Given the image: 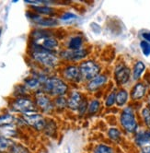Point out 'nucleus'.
Segmentation results:
<instances>
[{
	"label": "nucleus",
	"mask_w": 150,
	"mask_h": 153,
	"mask_svg": "<svg viewBox=\"0 0 150 153\" xmlns=\"http://www.w3.org/2000/svg\"><path fill=\"white\" fill-rule=\"evenodd\" d=\"M31 56L36 62L40 63L41 65H44L46 68H55L59 63L58 57L53 53V52L46 50L41 45H37L35 42L33 45Z\"/></svg>",
	"instance_id": "obj_1"
},
{
	"label": "nucleus",
	"mask_w": 150,
	"mask_h": 153,
	"mask_svg": "<svg viewBox=\"0 0 150 153\" xmlns=\"http://www.w3.org/2000/svg\"><path fill=\"white\" fill-rule=\"evenodd\" d=\"M44 91L47 93H50L51 95L53 96H65L69 90V87L67 83L63 80L62 79L55 78V76H52V78H48L46 81L44 83Z\"/></svg>",
	"instance_id": "obj_2"
},
{
	"label": "nucleus",
	"mask_w": 150,
	"mask_h": 153,
	"mask_svg": "<svg viewBox=\"0 0 150 153\" xmlns=\"http://www.w3.org/2000/svg\"><path fill=\"white\" fill-rule=\"evenodd\" d=\"M79 71L81 75V79L84 81H89L96 76L100 75L101 67L99 63H97L95 60H84L82 61L79 65Z\"/></svg>",
	"instance_id": "obj_3"
},
{
	"label": "nucleus",
	"mask_w": 150,
	"mask_h": 153,
	"mask_svg": "<svg viewBox=\"0 0 150 153\" xmlns=\"http://www.w3.org/2000/svg\"><path fill=\"white\" fill-rule=\"evenodd\" d=\"M120 123L122 127L128 133H134L138 128V124L134 113L131 107H127L123 109V111L120 116Z\"/></svg>",
	"instance_id": "obj_4"
},
{
	"label": "nucleus",
	"mask_w": 150,
	"mask_h": 153,
	"mask_svg": "<svg viewBox=\"0 0 150 153\" xmlns=\"http://www.w3.org/2000/svg\"><path fill=\"white\" fill-rule=\"evenodd\" d=\"M11 107L15 112L21 113L22 114L37 112L36 104L26 97H18L11 103Z\"/></svg>",
	"instance_id": "obj_5"
},
{
	"label": "nucleus",
	"mask_w": 150,
	"mask_h": 153,
	"mask_svg": "<svg viewBox=\"0 0 150 153\" xmlns=\"http://www.w3.org/2000/svg\"><path fill=\"white\" fill-rule=\"evenodd\" d=\"M22 121L25 124L33 126L34 129H36L38 131L44 130L46 126L45 119L41 114H38V112H33V113H30L27 114H23Z\"/></svg>",
	"instance_id": "obj_6"
},
{
	"label": "nucleus",
	"mask_w": 150,
	"mask_h": 153,
	"mask_svg": "<svg viewBox=\"0 0 150 153\" xmlns=\"http://www.w3.org/2000/svg\"><path fill=\"white\" fill-rule=\"evenodd\" d=\"M131 70L124 64H119L114 68V79L118 85H124L130 79Z\"/></svg>",
	"instance_id": "obj_7"
},
{
	"label": "nucleus",
	"mask_w": 150,
	"mask_h": 153,
	"mask_svg": "<svg viewBox=\"0 0 150 153\" xmlns=\"http://www.w3.org/2000/svg\"><path fill=\"white\" fill-rule=\"evenodd\" d=\"M35 104L40 110L44 113H50L53 108L55 104L50 100V98L44 91H37L35 94Z\"/></svg>",
	"instance_id": "obj_8"
},
{
	"label": "nucleus",
	"mask_w": 150,
	"mask_h": 153,
	"mask_svg": "<svg viewBox=\"0 0 150 153\" xmlns=\"http://www.w3.org/2000/svg\"><path fill=\"white\" fill-rule=\"evenodd\" d=\"M89 52L87 49L81 48L79 50H65L61 53V57L68 62H78L82 61L88 56Z\"/></svg>",
	"instance_id": "obj_9"
},
{
	"label": "nucleus",
	"mask_w": 150,
	"mask_h": 153,
	"mask_svg": "<svg viewBox=\"0 0 150 153\" xmlns=\"http://www.w3.org/2000/svg\"><path fill=\"white\" fill-rule=\"evenodd\" d=\"M63 76L67 80L73 83H79L82 80L78 65L74 64H70L67 65L63 69Z\"/></svg>",
	"instance_id": "obj_10"
},
{
	"label": "nucleus",
	"mask_w": 150,
	"mask_h": 153,
	"mask_svg": "<svg viewBox=\"0 0 150 153\" xmlns=\"http://www.w3.org/2000/svg\"><path fill=\"white\" fill-rule=\"evenodd\" d=\"M107 80H108V78H107L106 75L100 74L98 76H96L92 79H90L89 81H88L87 85H86V88H87V90L89 92H95L100 88H102L107 83Z\"/></svg>",
	"instance_id": "obj_11"
},
{
	"label": "nucleus",
	"mask_w": 150,
	"mask_h": 153,
	"mask_svg": "<svg viewBox=\"0 0 150 153\" xmlns=\"http://www.w3.org/2000/svg\"><path fill=\"white\" fill-rule=\"evenodd\" d=\"M84 99H85V97L80 91H73L70 93L69 98L67 99V107L71 109L72 111H78L82 102L84 101Z\"/></svg>",
	"instance_id": "obj_12"
},
{
	"label": "nucleus",
	"mask_w": 150,
	"mask_h": 153,
	"mask_svg": "<svg viewBox=\"0 0 150 153\" xmlns=\"http://www.w3.org/2000/svg\"><path fill=\"white\" fill-rule=\"evenodd\" d=\"M29 18L33 19L36 24L42 27H52L58 24V20L55 18H51V17H41L40 15L31 14V16Z\"/></svg>",
	"instance_id": "obj_13"
},
{
	"label": "nucleus",
	"mask_w": 150,
	"mask_h": 153,
	"mask_svg": "<svg viewBox=\"0 0 150 153\" xmlns=\"http://www.w3.org/2000/svg\"><path fill=\"white\" fill-rule=\"evenodd\" d=\"M146 87L144 83L139 82L136 83L134 88L132 89L131 91V98L134 101H137V100H141L142 98H144V96L146 95Z\"/></svg>",
	"instance_id": "obj_14"
},
{
	"label": "nucleus",
	"mask_w": 150,
	"mask_h": 153,
	"mask_svg": "<svg viewBox=\"0 0 150 153\" xmlns=\"http://www.w3.org/2000/svg\"><path fill=\"white\" fill-rule=\"evenodd\" d=\"M134 142L137 146L145 147L150 144V130H143L135 135Z\"/></svg>",
	"instance_id": "obj_15"
},
{
	"label": "nucleus",
	"mask_w": 150,
	"mask_h": 153,
	"mask_svg": "<svg viewBox=\"0 0 150 153\" xmlns=\"http://www.w3.org/2000/svg\"><path fill=\"white\" fill-rule=\"evenodd\" d=\"M84 45V39L81 35H75L73 37H71L68 41V43H67V47H68V50H79L82 48Z\"/></svg>",
	"instance_id": "obj_16"
},
{
	"label": "nucleus",
	"mask_w": 150,
	"mask_h": 153,
	"mask_svg": "<svg viewBox=\"0 0 150 153\" xmlns=\"http://www.w3.org/2000/svg\"><path fill=\"white\" fill-rule=\"evenodd\" d=\"M18 134V131L14 126H0V137H8L10 138L11 137H15Z\"/></svg>",
	"instance_id": "obj_17"
},
{
	"label": "nucleus",
	"mask_w": 150,
	"mask_h": 153,
	"mask_svg": "<svg viewBox=\"0 0 150 153\" xmlns=\"http://www.w3.org/2000/svg\"><path fill=\"white\" fill-rule=\"evenodd\" d=\"M59 45L58 43V41L53 38V37H50V38H46L44 40H42V42H41V46L45 48L46 50L48 51H53L55 48H57Z\"/></svg>",
	"instance_id": "obj_18"
},
{
	"label": "nucleus",
	"mask_w": 150,
	"mask_h": 153,
	"mask_svg": "<svg viewBox=\"0 0 150 153\" xmlns=\"http://www.w3.org/2000/svg\"><path fill=\"white\" fill-rule=\"evenodd\" d=\"M146 69V65L142 61H138L135 63L134 69H133V78L134 80H137L140 79V76H142L143 72Z\"/></svg>",
	"instance_id": "obj_19"
},
{
	"label": "nucleus",
	"mask_w": 150,
	"mask_h": 153,
	"mask_svg": "<svg viewBox=\"0 0 150 153\" xmlns=\"http://www.w3.org/2000/svg\"><path fill=\"white\" fill-rule=\"evenodd\" d=\"M128 97H129V94H128L126 90H120L116 93V102L115 103L118 106H123L127 101H128Z\"/></svg>",
	"instance_id": "obj_20"
},
{
	"label": "nucleus",
	"mask_w": 150,
	"mask_h": 153,
	"mask_svg": "<svg viewBox=\"0 0 150 153\" xmlns=\"http://www.w3.org/2000/svg\"><path fill=\"white\" fill-rule=\"evenodd\" d=\"M33 8L40 16L41 15L52 16L53 13H55V9L50 7H47V6H33Z\"/></svg>",
	"instance_id": "obj_21"
},
{
	"label": "nucleus",
	"mask_w": 150,
	"mask_h": 153,
	"mask_svg": "<svg viewBox=\"0 0 150 153\" xmlns=\"http://www.w3.org/2000/svg\"><path fill=\"white\" fill-rule=\"evenodd\" d=\"M92 153H115V150L109 145L100 143L93 148Z\"/></svg>",
	"instance_id": "obj_22"
},
{
	"label": "nucleus",
	"mask_w": 150,
	"mask_h": 153,
	"mask_svg": "<svg viewBox=\"0 0 150 153\" xmlns=\"http://www.w3.org/2000/svg\"><path fill=\"white\" fill-rule=\"evenodd\" d=\"M14 144V141L11 138L0 137V153L8 151L10 147Z\"/></svg>",
	"instance_id": "obj_23"
},
{
	"label": "nucleus",
	"mask_w": 150,
	"mask_h": 153,
	"mask_svg": "<svg viewBox=\"0 0 150 153\" xmlns=\"http://www.w3.org/2000/svg\"><path fill=\"white\" fill-rule=\"evenodd\" d=\"M100 102L98 99H92L89 102V106H88V114L89 115H93L95 114H97L100 108Z\"/></svg>",
	"instance_id": "obj_24"
},
{
	"label": "nucleus",
	"mask_w": 150,
	"mask_h": 153,
	"mask_svg": "<svg viewBox=\"0 0 150 153\" xmlns=\"http://www.w3.org/2000/svg\"><path fill=\"white\" fill-rule=\"evenodd\" d=\"M16 121L14 115L10 114H4L0 115V126H11Z\"/></svg>",
	"instance_id": "obj_25"
},
{
	"label": "nucleus",
	"mask_w": 150,
	"mask_h": 153,
	"mask_svg": "<svg viewBox=\"0 0 150 153\" xmlns=\"http://www.w3.org/2000/svg\"><path fill=\"white\" fill-rule=\"evenodd\" d=\"M108 137L113 142H119L122 138V133L118 128L112 127L108 130Z\"/></svg>",
	"instance_id": "obj_26"
},
{
	"label": "nucleus",
	"mask_w": 150,
	"mask_h": 153,
	"mask_svg": "<svg viewBox=\"0 0 150 153\" xmlns=\"http://www.w3.org/2000/svg\"><path fill=\"white\" fill-rule=\"evenodd\" d=\"M33 37L35 41L37 40H44L46 38H50L52 37V32H50L49 30H34L33 32Z\"/></svg>",
	"instance_id": "obj_27"
},
{
	"label": "nucleus",
	"mask_w": 150,
	"mask_h": 153,
	"mask_svg": "<svg viewBox=\"0 0 150 153\" xmlns=\"http://www.w3.org/2000/svg\"><path fill=\"white\" fill-rule=\"evenodd\" d=\"M8 152L9 153H30V150L25 146L14 142V144L10 147Z\"/></svg>",
	"instance_id": "obj_28"
},
{
	"label": "nucleus",
	"mask_w": 150,
	"mask_h": 153,
	"mask_svg": "<svg viewBox=\"0 0 150 153\" xmlns=\"http://www.w3.org/2000/svg\"><path fill=\"white\" fill-rule=\"evenodd\" d=\"M24 83H25V86L28 87L29 89H33V90H35L37 89L38 87L40 86V80L34 76L33 78H28L24 80Z\"/></svg>",
	"instance_id": "obj_29"
},
{
	"label": "nucleus",
	"mask_w": 150,
	"mask_h": 153,
	"mask_svg": "<svg viewBox=\"0 0 150 153\" xmlns=\"http://www.w3.org/2000/svg\"><path fill=\"white\" fill-rule=\"evenodd\" d=\"M55 107L61 109V110H64L67 107V99L65 96H60L57 97L55 100Z\"/></svg>",
	"instance_id": "obj_30"
},
{
	"label": "nucleus",
	"mask_w": 150,
	"mask_h": 153,
	"mask_svg": "<svg viewBox=\"0 0 150 153\" xmlns=\"http://www.w3.org/2000/svg\"><path fill=\"white\" fill-rule=\"evenodd\" d=\"M116 91H112L105 99V106L106 107H112L116 102Z\"/></svg>",
	"instance_id": "obj_31"
},
{
	"label": "nucleus",
	"mask_w": 150,
	"mask_h": 153,
	"mask_svg": "<svg viewBox=\"0 0 150 153\" xmlns=\"http://www.w3.org/2000/svg\"><path fill=\"white\" fill-rule=\"evenodd\" d=\"M140 48L142 50V53H144L145 56H150V43L146 41H141L140 42Z\"/></svg>",
	"instance_id": "obj_32"
},
{
	"label": "nucleus",
	"mask_w": 150,
	"mask_h": 153,
	"mask_svg": "<svg viewBox=\"0 0 150 153\" xmlns=\"http://www.w3.org/2000/svg\"><path fill=\"white\" fill-rule=\"evenodd\" d=\"M142 116H143L145 124L148 127H150V109L148 107H146V108L143 109V111H142Z\"/></svg>",
	"instance_id": "obj_33"
},
{
	"label": "nucleus",
	"mask_w": 150,
	"mask_h": 153,
	"mask_svg": "<svg viewBox=\"0 0 150 153\" xmlns=\"http://www.w3.org/2000/svg\"><path fill=\"white\" fill-rule=\"evenodd\" d=\"M88 106H89V102H88V100L85 98L84 101H83V102H82V103H81V105L79 106L78 110V114H79L80 116L84 115L86 113L88 112Z\"/></svg>",
	"instance_id": "obj_34"
},
{
	"label": "nucleus",
	"mask_w": 150,
	"mask_h": 153,
	"mask_svg": "<svg viewBox=\"0 0 150 153\" xmlns=\"http://www.w3.org/2000/svg\"><path fill=\"white\" fill-rule=\"evenodd\" d=\"M77 18H78L77 15H75L74 13H71V12H66V13H64V14L61 16V19L64 20V21L73 20V19H76Z\"/></svg>",
	"instance_id": "obj_35"
},
{
	"label": "nucleus",
	"mask_w": 150,
	"mask_h": 153,
	"mask_svg": "<svg viewBox=\"0 0 150 153\" xmlns=\"http://www.w3.org/2000/svg\"><path fill=\"white\" fill-rule=\"evenodd\" d=\"M141 36L144 39V41H146V42L150 43V31H144V32H142Z\"/></svg>",
	"instance_id": "obj_36"
},
{
	"label": "nucleus",
	"mask_w": 150,
	"mask_h": 153,
	"mask_svg": "<svg viewBox=\"0 0 150 153\" xmlns=\"http://www.w3.org/2000/svg\"><path fill=\"white\" fill-rule=\"evenodd\" d=\"M140 153H150V146H149V145H147V146L142 147Z\"/></svg>",
	"instance_id": "obj_37"
},
{
	"label": "nucleus",
	"mask_w": 150,
	"mask_h": 153,
	"mask_svg": "<svg viewBox=\"0 0 150 153\" xmlns=\"http://www.w3.org/2000/svg\"><path fill=\"white\" fill-rule=\"evenodd\" d=\"M1 33H2V29L0 28V36H1Z\"/></svg>",
	"instance_id": "obj_38"
}]
</instances>
